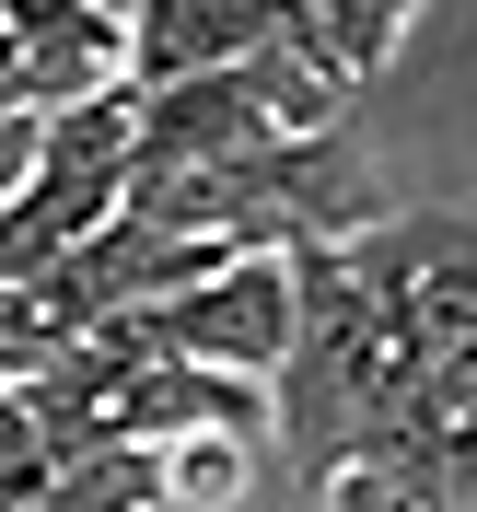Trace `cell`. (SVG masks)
<instances>
[{
	"label": "cell",
	"instance_id": "6",
	"mask_svg": "<svg viewBox=\"0 0 477 512\" xmlns=\"http://www.w3.org/2000/svg\"><path fill=\"white\" fill-rule=\"evenodd\" d=\"M443 454L454 443H419V454H350L326 478V512H443Z\"/></svg>",
	"mask_w": 477,
	"mask_h": 512
},
{
	"label": "cell",
	"instance_id": "4",
	"mask_svg": "<svg viewBox=\"0 0 477 512\" xmlns=\"http://www.w3.org/2000/svg\"><path fill=\"white\" fill-rule=\"evenodd\" d=\"M268 35H280V0H128V82L163 94V82L256 59Z\"/></svg>",
	"mask_w": 477,
	"mask_h": 512
},
{
	"label": "cell",
	"instance_id": "1",
	"mask_svg": "<svg viewBox=\"0 0 477 512\" xmlns=\"http://www.w3.org/2000/svg\"><path fill=\"white\" fill-rule=\"evenodd\" d=\"M350 256L384 291L408 350H431V361L477 350V210H384L373 233H350Z\"/></svg>",
	"mask_w": 477,
	"mask_h": 512
},
{
	"label": "cell",
	"instance_id": "11",
	"mask_svg": "<svg viewBox=\"0 0 477 512\" xmlns=\"http://www.w3.org/2000/svg\"><path fill=\"white\" fill-rule=\"evenodd\" d=\"M117 12H128V0H117Z\"/></svg>",
	"mask_w": 477,
	"mask_h": 512
},
{
	"label": "cell",
	"instance_id": "9",
	"mask_svg": "<svg viewBox=\"0 0 477 512\" xmlns=\"http://www.w3.org/2000/svg\"><path fill=\"white\" fill-rule=\"evenodd\" d=\"M443 512H477V431H454L443 454Z\"/></svg>",
	"mask_w": 477,
	"mask_h": 512
},
{
	"label": "cell",
	"instance_id": "10",
	"mask_svg": "<svg viewBox=\"0 0 477 512\" xmlns=\"http://www.w3.org/2000/svg\"><path fill=\"white\" fill-rule=\"evenodd\" d=\"M0 117H35V94H24V59H12V35H0Z\"/></svg>",
	"mask_w": 477,
	"mask_h": 512
},
{
	"label": "cell",
	"instance_id": "2",
	"mask_svg": "<svg viewBox=\"0 0 477 512\" xmlns=\"http://www.w3.org/2000/svg\"><path fill=\"white\" fill-rule=\"evenodd\" d=\"M140 338L175 350V361H210V373L268 384L291 361V256H222L210 280H187L175 303H152Z\"/></svg>",
	"mask_w": 477,
	"mask_h": 512
},
{
	"label": "cell",
	"instance_id": "7",
	"mask_svg": "<svg viewBox=\"0 0 477 512\" xmlns=\"http://www.w3.org/2000/svg\"><path fill=\"white\" fill-rule=\"evenodd\" d=\"M245 431H187V443H163V501L175 512H222L233 489H245Z\"/></svg>",
	"mask_w": 477,
	"mask_h": 512
},
{
	"label": "cell",
	"instance_id": "5",
	"mask_svg": "<svg viewBox=\"0 0 477 512\" xmlns=\"http://www.w3.org/2000/svg\"><path fill=\"white\" fill-rule=\"evenodd\" d=\"M35 512H175L163 501V443H94V454H59V478Z\"/></svg>",
	"mask_w": 477,
	"mask_h": 512
},
{
	"label": "cell",
	"instance_id": "3",
	"mask_svg": "<svg viewBox=\"0 0 477 512\" xmlns=\"http://www.w3.org/2000/svg\"><path fill=\"white\" fill-rule=\"evenodd\" d=\"M0 35H12V59H24L35 117H59V105L128 82V12L117 0H0Z\"/></svg>",
	"mask_w": 477,
	"mask_h": 512
},
{
	"label": "cell",
	"instance_id": "8",
	"mask_svg": "<svg viewBox=\"0 0 477 512\" xmlns=\"http://www.w3.org/2000/svg\"><path fill=\"white\" fill-rule=\"evenodd\" d=\"M47 478H59V454H47V431H35V396L0 384V512H35Z\"/></svg>",
	"mask_w": 477,
	"mask_h": 512
}]
</instances>
